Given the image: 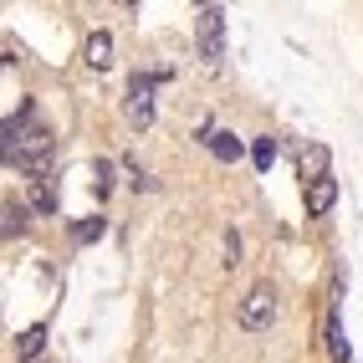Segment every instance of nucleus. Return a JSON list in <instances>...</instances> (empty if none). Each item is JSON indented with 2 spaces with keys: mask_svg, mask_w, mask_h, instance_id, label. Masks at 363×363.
Here are the masks:
<instances>
[{
  "mask_svg": "<svg viewBox=\"0 0 363 363\" xmlns=\"http://www.w3.org/2000/svg\"><path fill=\"white\" fill-rule=\"evenodd\" d=\"M26 118H31V103H21V113L6 118V159L21 164L26 174H41L46 159H52V128L26 123Z\"/></svg>",
  "mask_w": 363,
  "mask_h": 363,
  "instance_id": "1",
  "label": "nucleus"
},
{
  "mask_svg": "<svg viewBox=\"0 0 363 363\" xmlns=\"http://www.w3.org/2000/svg\"><path fill=\"white\" fill-rule=\"evenodd\" d=\"M235 323L246 328V333H266L277 323V292L266 281H256L246 297H240V307H235Z\"/></svg>",
  "mask_w": 363,
  "mask_h": 363,
  "instance_id": "2",
  "label": "nucleus"
},
{
  "mask_svg": "<svg viewBox=\"0 0 363 363\" xmlns=\"http://www.w3.org/2000/svg\"><path fill=\"white\" fill-rule=\"evenodd\" d=\"M195 41H200V57H205L210 67L225 62V11H220V6H200Z\"/></svg>",
  "mask_w": 363,
  "mask_h": 363,
  "instance_id": "3",
  "label": "nucleus"
},
{
  "mask_svg": "<svg viewBox=\"0 0 363 363\" xmlns=\"http://www.w3.org/2000/svg\"><path fill=\"white\" fill-rule=\"evenodd\" d=\"M154 82H159V77H149V72H133V77H128L123 118H128L133 128H149V123H154Z\"/></svg>",
  "mask_w": 363,
  "mask_h": 363,
  "instance_id": "4",
  "label": "nucleus"
},
{
  "mask_svg": "<svg viewBox=\"0 0 363 363\" xmlns=\"http://www.w3.org/2000/svg\"><path fill=\"white\" fill-rule=\"evenodd\" d=\"M302 195H307V215H312V220H323V215L337 205V179L333 174H318V179L302 184Z\"/></svg>",
  "mask_w": 363,
  "mask_h": 363,
  "instance_id": "5",
  "label": "nucleus"
},
{
  "mask_svg": "<svg viewBox=\"0 0 363 363\" xmlns=\"http://www.w3.org/2000/svg\"><path fill=\"white\" fill-rule=\"evenodd\" d=\"M205 149L220 159V164H235L240 154H246V143H240L230 128H205Z\"/></svg>",
  "mask_w": 363,
  "mask_h": 363,
  "instance_id": "6",
  "label": "nucleus"
},
{
  "mask_svg": "<svg viewBox=\"0 0 363 363\" xmlns=\"http://www.w3.org/2000/svg\"><path fill=\"white\" fill-rule=\"evenodd\" d=\"M328 164H333L328 143H307V149L297 154V174H302V184H307V179H318V174H328Z\"/></svg>",
  "mask_w": 363,
  "mask_h": 363,
  "instance_id": "7",
  "label": "nucleus"
},
{
  "mask_svg": "<svg viewBox=\"0 0 363 363\" xmlns=\"http://www.w3.org/2000/svg\"><path fill=\"white\" fill-rule=\"evenodd\" d=\"M11 348H16V358H21V363H36V358H41V348H46V328L36 323V328H26V333H16V343H11Z\"/></svg>",
  "mask_w": 363,
  "mask_h": 363,
  "instance_id": "8",
  "label": "nucleus"
},
{
  "mask_svg": "<svg viewBox=\"0 0 363 363\" xmlns=\"http://www.w3.org/2000/svg\"><path fill=\"white\" fill-rule=\"evenodd\" d=\"M328 358L348 363V337H343V312H337V302L328 307Z\"/></svg>",
  "mask_w": 363,
  "mask_h": 363,
  "instance_id": "9",
  "label": "nucleus"
},
{
  "mask_svg": "<svg viewBox=\"0 0 363 363\" xmlns=\"http://www.w3.org/2000/svg\"><path fill=\"white\" fill-rule=\"evenodd\" d=\"M87 67H92V72H108V67H113V36H108V31H92V36H87Z\"/></svg>",
  "mask_w": 363,
  "mask_h": 363,
  "instance_id": "10",
  "label": "nucleus"
},
{
  "mask_svg": "<svg viewBox=\"0 0 363 363\" xmlns=\"http://www.w3.org/2000/svg\"><path fill=\"white\" fill-rule=\"evenodd\" d=\"M26 200H31V210H36V215H52V210H57L52 179H46V174H36V179H31V189H26Z\"/></svg>",
  "mask_w": 363,
  "mask_h": 363,
  "instance_id": "11",
  "label": "nucleus"
},
{
  "mask_svg": "<svg viewBox=\"0 0 363 363\" xmlns=\"http://www.w3.org/2000/svg\"><path fill=\"white\" fill-rule=\"evenodd\" d=\"M98 235H103V220H98V215H87V220L72 225V240H77V246H92Z\"/></svg>",
  "mask_w": 363,
  "mask_h": 363,
  "instance_id": "12",
  "label": "nucleus"
},
{
  "mask_svg": "<svg viewBox=\"0 0 363 363\" xmlns=\"http://www.w3.org/2000/svg\"><path fill=\"white\" fill-rule=\"evenodd\" d=\"M251 159H256V169H272V159H277V138L261 133V138L251 143Z\"/></svg>",
  "mask_w": 363,
  "mask_h": 363,
  "instance_id": "13",
  "label": "nucleus"
},
{
  "mask_svg": "<svg viewBox=\"0 0 363 363\" xmlns=\"http://www.w3.org/2000/svg\"><path fill=\"white\" fill-rule=\"evenodd\" d=\"M92 174H98V195L108 200V189H113V164H103V159H98V169H92Z\"/></svg>",
  "mask_w": 363,
  "mask_h": 363,
  "instance_id": "14",
  "label": "nucleus"
},
{
  "mask_svg": "<svg viewBox=\"0 0 363 363\" xmlns=\"http://www.w3.org/2000/svg\"><path fill=\"white\" fill-rule=\"evenodd\" d=\"M235 251H240V240H235V230L225 235V266H235Z\"/></svg>",
  "mask_w": 363,
  "mask_h": 363,
  "instance_id": "15",
  "label": "nucleus"
},
{
  "mask_svg": "<svg viewBox=\"0 0 363 363\" xmlns=\"http://www.w3.org/2000/svg\"><path fill=\"white\" fill-rule=\"evenodd\" d=\"M195 6H215V0H195Z\"/></svg>",
  "mask_w": 363,
  "mask_h": 363,
  "instance_id": "16",
  "label": "nucleus"
}]
</instances>
